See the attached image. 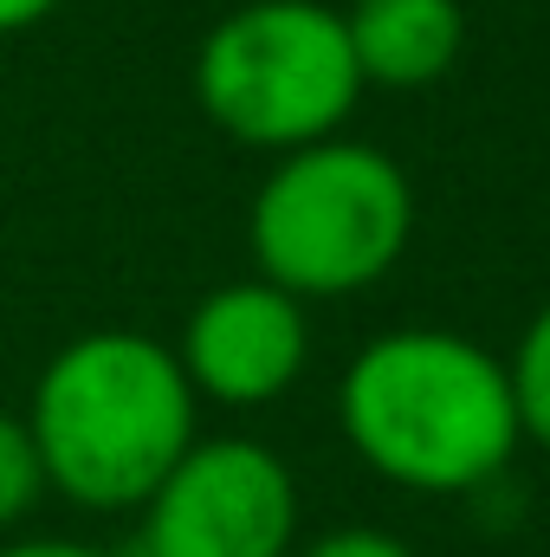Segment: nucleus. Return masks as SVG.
<instances>
[{
  "label": "nucleus",
  "mask_w": 550,
  "mask_h": 557,
  "mask_svg": "<svg viewBox=\"0 0 550 557\" xmlns=\"http://www.w3.org/2000/svg\"><path fill=\"white\" fill-rule=\"evenodd\" d=\"M337 421L370 473L427 499L492 486L525 441L505 357L440 324L370 337L337 383Z\"/></svg>",
  "instance_id": "1"
},
{
  "label": "nucleus",
  "mask_w": 550,
  "mask_h": 557,
  "mask_svg": "<svg viewBox=\"0 0 550 557\" xmlns=\"http://www.w3.org/2000/svg\"><path fill=\"white\" fill-rule=\"evenodd\" d=\"M195 416L201 396L188 389L175 344L149 331H85L46 357L26 434L46 467V493L85 512H137L188 454Z\"/></svg>",
  "instance_id": "2"
},
{
  "label": "nucleus",
  "mask_w": 550,
  "mask_h": 557,
  "mask_svg": "<svg viewBox=\"0 0 550 557\" xmlns=\"http://www.w3.org/2000/svg\"><path fill=\"white\" fill-rule=\"evenodd\" d=\"M414 240V182L376 143L317 137L285 149L253 195L247 247L260 278L291 298H350L402 267Z\"/></svg>",
  "instance_id": "3"
},
{
  "label": "nucleus",
  "mask_w": 550,
  "mask_h": 557,
  "mask_svg": "<svg viewBox=\"0 0 550 557\" xmlns=\"http://www.w3.org/2000/svg\"><path fill=\"white\" fill-rule=\"evenodd\" d=\"M195 98L221 137L247 149H304L337 137L363 98L343 13L324 0H247L195 52Z\"/></svg>",
  "instance_id": "4"
},
{
  "label": "nucleus",
  "mask_w": 550,
  "mask_h": 557,
  "mask_svg": "<svg viewBox=\"0 0 550 557\" xmlns=\"http://www.w3.org/2000/svg\"><path fill=\"white\" fill-rule=\"evenodd\" d=\"M137 557H291L298 480L253 434H195L137 506Z\"/></svg>",
  "instance_id": "5"
},
{
  "label": "nucleus",
  "mask_w": 550,
  "mask_h": 557,
  "mask_svg": "<svg viewBox=\"0 0 550 557\" xmlns=\"http://www.w3.org/2000/svg\"><path fill=\"white\" fill-rule=\"evenodd\" d=\"M175 363L195 396L221 409H266L311 363V318L273 278H227L195 298Z\"/></svg>",
  "instance_id": "6"
},
{
  "label": "nucleus",
  "mask_w": 550,
  "mask_h": 557,
  "mask_svg": "<svg viewBox=\"0 0 550 557\" xmlns=\"http://www.w3.org/2000/svg\"><path fill=\"white\" fill-rule=\"evenodd\" d=\"M343 33H350L363 85L421 91V85H440L460 65L466 7L460 0H350Z\"/></svg>",
  "instance_id": "7"
},
{
  "label": "nucleus",
  "mask_w": 550,
  "mask_h": 557,
  "mask_svg": "<svg viewBox=\"0 0 550 557\" xmlns=\"http://www.w3.org/2000/svg\"><path fill=\"white\" fill-rule=\"evenodd\" d=\"M505 370H512V396H518V428H525V441L550 447V305H538V318L525 324L518 357H512Z\"/></svg>",
  "instance_id": "8"
},
{
  "label": "nucleus",
  "mask_w": 550,
  "mask_h": 557,
  "mask_svg": "<svg viewBox=\"0 0 550 557\" xmlns=\"http://www.w3.org/2000/svg\"><path fill=\"white\" fill-rule=\"evenodd\" d=\"M39 499H46V467L26 434V416L0 409V532H13Z\"/></svg>",
  "instance_id": "9"
},
{
  "label": "nucleus",
  "mask_w": 550,
  "mask_h": 557,
  "mask_svg": "<svg viewBox=\"0 0 550 557\" xmlns=\"http://www.w3.org/2000/svg\"><path fill=\"white\" fill-rule=\"evenodd\" d=\"M291 557H414V545L396 539V532H383V525H337V532L311 539L304 552H291Z\"/></svg>",
  "instance_id": "10"
},
{
  "label": "nucleus",
  "mask_w": 550,
  "mask_h": 557,
  "mask_svg": "<svg viewBox=\"0 0 550 557\" xmlns=\"http://www.w3.org/2000/svg\"><path fill=\"white\" fill-rule=\"evenodd\" d=\"M0 557H117V552L85 545V539H13V545H0Z\"/></svg>",
  "instance_id": "11"
},
{
  "label": "nucleus",
  "mask_w": 550,
  "mask_h": 557,
  "mask_svg": "<svg viewBox=\"0 0 550 557\" xmlns=\"http://www.w3.org/2000/svg\"><path fill=\"white\" fill-rule=\"evenodd\" d=\"M52 7H59V0H0V39H7V33H26V26H39Z\"/></svg>",
  "instance_id": "12"
}]
</instances>
